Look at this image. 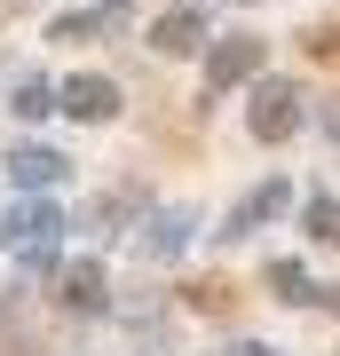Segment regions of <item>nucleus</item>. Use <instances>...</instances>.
I'll use <instances>...</instances> for the list:
<instances>
[{
	"label": "nucleus",
	"mask_w": 340,
	"mask_h": 356,
	"mask_svg": "<svg viewBox=\"0 0 340 356\" xmlns=\"http://www.w3.org/2000/svg\"><path fill=\"white\" fill-rule=\"evenodd\" d=\"M253 72H261V40H253V32L222 40L214 64H206V79H214V88H238V79H253Z\"/></svg>",
	"instance_id": "obj_3"
},
{
	"label": "nucleus",
	"mask_w": 340,
	"mask_h": 356,
	"mask_svg": "<svg viewBox=\"0 0 340 356\" xmlns=\"http://www.w3.org/2000/svg\"><path fill=\"white\" fill-rule=\"evenodd\" d=\"M293 127H301V95H293L285 79H269V88L253 95V135H261V143H285Z\"/></svg>",
	"instance_id": "obj_1"
},
{
	"label": "nucleus",
	"mask_w": 340,
	"mask_h": 356,
	"mask_svg": "<svg viewBox=\"0 0 340 356\" xmlns=\"http://www.w3.org/2000/svg\"><path fill=\"white\" fill-rule=\"evenodd\" d=\"M277 206H285V182H261V191H253V198L238 206V222H229V229H238V238H245V229H253V222H269V214H277Z\"/></svg>",
	"instance_id": "obj_9"
},
{
	"label": "nucleus",
	"mask_w": 340,
	"mask_h": 356,
	"mask_svg": "<svg viewBox=\"0 0 340 356\" xmlns=\"http://www.w3.org/2000/svg\"><path fill=\"white\" fill-rule=\"evenodd\" d=\"M309 238L316 245H340V198H316L309 206Z\"/></svg>",
	"instance_id": "obj_12"
},
{
	"label": "nucleus",
	"mask_w": 340,
	"mask_h": 356,
	"mask_svg": "<svg viewBox=\"0 0 340 356\" xmlns=\"http://www.w3.org/2000/svg\"><path fill=\"white\" fill-rule=\"evenodd\" d=\"M103 32H127V8H95V16H63L56 40H103Z\"/></svg>",
	"instance_id": "obj_6"
},
{
	"label": "nucleus",
	"mask_w": 340,
	"mask_h": 356,
	"mask_svg": "<svg viewBox=\"0 0 340 356\" xmlns=\"http://www.w3.org/2000/svg\"><path fill=\"white\" fill-rule=\"evenodd\" d=\"M63 111H72V119H111L119 111V88L103 72H79V79H63Z\"/></svg>",
	"instance_id": "obj_2"
},
{
	"label": "nucleus",
	"mask_w": 340,
	"mask_h": 356,
	"mask_svg": "<svg viewBox=\"0 0 340 356\" xmlns=\"http://www.w3.org/2000/svg\"><path fill=\"white\" fill-rule=\"evenodd\" d=\"M0 229H8L16 254H56V214H48V206H16Z\"/></svg>",
	"instance_id": "obj_4"
},
{
	"label": "nucleus",
	"mask_w": 340,
	"mask_h": 356,
	"mask_svg": "<svg viewBox=\"0 0 340 356\" xmlns=\"http://www.w3.org/2000/svg\"><path fill=\"white\" fill-rule=\"evenodd\" d=\"M261 285L277 293V301H316V293H309V269H301V261H269V269H261Z\"/></svg>",
	"instance_id": "obj_7"
},
{
	"label": "nucleus",
	"mask_w": 340,
	"mask_h": 356,
	"mask_svg": "<svg viewBox=\"0 0 340 356\" xmlns=\"http://www.w3.org/2000/svg\"><path fill=\"white\" fill-rule=\"evenodd\" d=\"M190 309H206V317H222V309H238V293H229L222 277H198V285H190Z\"/></svg>",
	"instance_id": "obj_11"
},
{
	"label": "nucleus",
	"mask_w": 340,
	"mask_h": 356,
	"mask_svg": "<svg viewBox=\"0 0 340 356\" xmlns=\"http://www.w3.org/2000/svg\"><path fill=\"white\" fill-rule=\"evenodd\" d=\"M301 48H309V56H325V64H340V16H332V24H316Z\"/></svg>",
	"instance_id": "obj_13"
},
{
	"label": "nucleus",
	"mask_w": 340,
	"mask_h": 356,
	"mask_svg": "<svg viewBox=\"0 0 340 356\" xmlns=\"http://www.w3.org/2000/svg\"><path fill=\"white\" fill-rule=\"evenodd\" d=\"M151 40H159L166 56H182L190 40H198V8H175V16H159V32H151Z\"/></svg>",
	"instance_id": "obj_8"
},
{
	"label": "nucleus",
	"mask_w": 340,
	"mask_h": 356,
	"mask_svg": "<svg viewBox=\"0 0 340 356\" xmlns=\"http://www.w3.org/2000/svg\"><path fill=\"white\" fill-rule=\"evenodd\" d=\"M63 309H79V317H95V309H103V269H95V261L63 269Z\"/></svg>",
	"instance_id": "obj_5"
},
{
	"label": "nucleus",
	"mask_w": 340,
	"mask_h": 356,
	"mask_svg": "<svg viewBox=\"0 0 340 356\" xmlns=\"http://www.w3.org/2000/svg\"><path fill=\"white\" fill-rule=\"evenodd\" d=\"M56 175H63L56 151H16V182H32V191H40V182H56Z\"/></svg>",
	"instance_id": "obj_10"
}]
</instances>
